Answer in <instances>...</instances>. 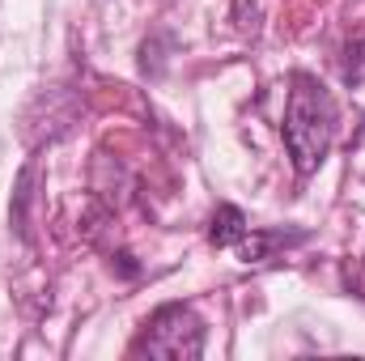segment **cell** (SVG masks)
<instances>
[{"label":"cell","mask_w":365,"mask_h":361,"mask_svg":"<svg viewBox=\"0 0 365 361\" xmlns=\"http://www.w3.org/2000/svg\"><path fill=\"white\" fill-rule=\"evenodd\" d=\"M336 123H340V111H336L331 90L314 73H293L289 77V98H284L280 136H284V153H289V162H293V171L302 179H310L323 166V158L331 153Z\"/></svg>","instance_id":"cell-1"},{"label":"cell","mask_w":365,"mask_h":361,"mask_svg":"<svg viewBox=\"0 0 365 361\" xmlns=\"http://www.w3.org/2000/svg\"><path fill=\"white\" fill-rule=\"evenodd\" d=\"M204 340H208V327L204 319L195 315V306L187 302H166L158 306L140 336L132 340V357H153V361H195L204 353Z\"/></svg>","instance_id":"cell-2"},{"label":"cell","mask_w":365,"mask_h":361,"mask_svg":"<svg viewBox=\"0 0 365 361\" xmlns=\"http://www.w3.org/2000/svg\"><path fill=\"white\" fill-rule=\"evenodd\" d=\"M306 238H310L306 230H247V234L234 243V251H238L242 264H264V260H272L280 247H297V243H306Z\"/></svg>","instance_id":"cell-3"},{"label":"cell","mask_w":365,"mask_h":361,"mask_svg":"<svg viewBox=\"0 0 365 361\" xmlns=\"http://www.w3.org/2000/svg\"><path fill=\"white\" fill-rule=\"evenodd\" d=\"M247 213L238 204H217V213L208 217V243L212 247H234L242 234H247Z\"/></svg>","instance_id":"cell-4"},{"label":"cell","mask_w":365,"mask_h":361,"mask_svg":"<svg viewBox=\"0 0 365 361\" xmlns=\"http://www.w3.org/2000/svg\"><path fill=\"white\" fill-rule=\"evenodd\" d=\"M30 187H34V158H30L21 171H17V183H13V208H9V217H13V230H17L21 238H26V230H30V225H26V208H30V195H34Z\"/></svg>","instance_id":"cell-5"},{"label":"cell","mask_w":365,"mask_h":361,"mask_svg":"<svg viewBox=\"0 0 365 361\" xmlns=\"http://www.w3.org/2000/svg\"><path fill=\"white\" fill-rule=\"evenodd\" d=\"M344 81L349 86H361L365 81V39L349 43V51H344Z\"/></svg>","instance_id":"cell-6"},{"label":"cell","mask_w":365,"mask_h":361,"mask_svg":"<svg viewBox=\"0 0 365 361\" xmlns=\"http://www.w3.org/2000/svg\"><path fill=\"white\" fill-rule=\"evenodd\" d=\"M344 280H349V293L365 302V255H361V260H357L349 272H344Z\"/></svg>","instance_id":"cell-7"},{"label":"cell","mask_w":365,"mask_h":361,"mask_svg":"<svg viewBox=\"0 0 365 361\" xmlns=\"http://www.w3.org/2000/svg\"><path fill=\"white\" fill-rule=\"evenodd\" d=\"M110 260L119 264V272H123V276H136V272H140V264H136V260H132L128 251H119V255H110Z\"/></svg>","instance_id":"cell-8"}]
</instances>
